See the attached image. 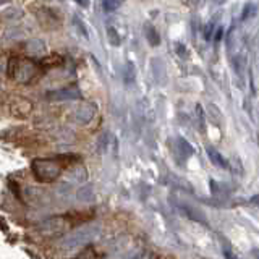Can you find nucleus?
Returning <instances> with one entry per match:
<instances>
[{
    "label": "nucleus",
    "instance_id": "10",
    "mask_svg": "<svg viewBox=\"0 0 259 259\" xmlns=\"http://www.w3.org/2000/svg\"><path fill=\"white\" fill-rule=\"evenodd\" d=\"M182 207H183V212H185V214H188V217H190V219H193L194 222L207 224L204 214H202L201 210H198L196 207H191V206H188V204H182Z\"/></svg>",
    "mask_w": 259,
    "mask_h": 259
},
{
    "label": "nucleus",
    "instance_id": "22",
    "mask_svg": "<svg viewBox=\"0 0 259 259\" xmlns=\"http://www.w3.org/2000/svg\"><path fill=\"white\" fill-rule=\"evenodd\" d=\"M215 2H217V4H224V2H225V0H215Z\"/></svg>",
    "mask_w": 259,
    "mask_h": 259
},
{
    "label": "nucleus",
    "instance_id": "2",
    "mask_svg": "<svg viewBox=\"0 0 259 259\" xmlns=\"http://www.w3.org/2000/svg\"><path fill=\"white\" fill-rule=\"evenodd\" d=\"M67 162H68V159H65V157L36 159V160H32L31 168H32V174H34V177L39 182L47 183V182H54L59 178L63 167L67 165Z\"/></svg>",
    "mask_w": 259,
    "mask_h": 259
},
{
    "label": "nucleus",
    "instance_id": "4",
    "mask_svg": "<svg viewBox=\"0 0 259 259\" xmlns=\"http://www.w3.org/2000/svg\"><path fill=\"white\" fill-rule=\"evenodd\" d=\"M39 233L42 237H62V235H67L70 230V222L65 217L55 215L52 219H46L44 222H40L37 227Z\"/></svg>",
    "mask_w": 259,
    "mask_h": 259
},
{
    "label": "nucleus",
    "instance_id": "16",
    "mask_svg": "<svg viewBox=\"0 0 259 259\" xmlns=\"http://www.w3.org/2000/svg\"><path fill=\"white\" fill-rule=\"evenodd\" d=\"M256 13V7L253 5V4H248L246 7H245V10H243V20H248V18H251Z\"/></svg>",
    "mask_w": 259,
    "mask_h": 259
},
{
    "label": "nucleus",
    "instance_id": "11",
    "mask_svg": "<svg viewBox=\"0 0 259 259\" xmlns=\"http://www.w3.org/2000/svg\"><path fill=\"white\" fill-rule=\"evenodd\" d=\"M144 36H146V39H148V42L151 46H159L160 36H159V32L156 31V28H152L151 24H146V26H144Z\"/></svg>",
    "mask_w": 259,
    "mask_h": 259
},
{
    "label": "nucleus",
    "instance_id": "12",
    "mask_svg": "<svg viewBox=\"0 0 259 259\" xmlns=\"http://www.w3.org/2000/svg\"><path fill=\"white\" fill-rule=\"evenodd\" d=\"M125 0H102V7H104V10L110 13V12H115L118 10V8L123 5Z\"/></svg>",
    "mask_w": 259,
    "mask_h": 259
},
{
    "label": "nucleus",
    "instance_id": "13",
    "mask_svg": "<svg viewBox=\"0 0 259 259\" xmlns=\"http://www.w3.org/2000/svg\"><path fill=\"white\" fill-rule=\"evenodd\" d=\"M62 62H63V59L57 54H52V55L44 57L42 59V65H46V67H59V65H62Z\"/></svg>",
    "mask_w": 259,
    "mask_h": 259
},
{
    "label": "nucleus",
    "instance_id": "14",
    "mask_svg": "<svg viewBox=\"0 0 259 259\" xmlns=\"http://www.w3.org/2000/svg\"><path fill=\"white\" fill-rule=\"evenodd\" d=\"M26 49H28L29 54H39V52H44L46 51V46L40 42V40L34 39V40H31V42L26 46Z\"/></svg>",
    "mask_w": 259,
    "mask_h": 259
},
{
    "label": "nucleus",
    "instance_id": "8",
    "mask_svg": "<svg viewBox=\"0 0 259 259\" xmlns=\"http://www.w3.org/2000/svg\"><path fill=\"white\" fill-rule=\"evenodd\" d=\"M96 115V105L94 104H83L79 105L75 117L78 123H88L89 120H93V117Z\"/></svg>",
    "mask_w": 259,
    "mask_h": 259
},
{
    "label": "nucleus",
    "instance_id": "9",
    "mask_svg": "<svg viewBox=\"0 0 259 259\" xmlns=\"http://www.w3.org/2000/svg\"><path fill=\"white\" fill-rule=\"evenodd\" d=\"M207 151V156L210 159V162L215 165V167H221V168H229V164H227V160L224 159V156L219 151H215L212 146H207L206 148Z\"/></svg>",
    "mask_w": 259,
    "mask_h": 259
},
{
    "label": "nucleus",
    "instance_id": "1",
    "mask_svg": "<svg viewBox=\"0 0 259 259\" xmlns=\"http://www.w3.org/2000/svg\"><path fill=\"white\" fill-rule=\"evenodd\" d=\"M101 235V225L99 224H86L79 229L73 230L67 235H63V238L60 240V249L70 251L76 248H83L89 245L91 241H94Z\"/></svg>",
    "mask_w": 259,
    "mask_h": 259
},
{
    "label": "nucleus",
    "instance_id": "21",
    "mask_svg": "<svg viewBox=\"0 0 259 259\" xmlns=\"http://www.w3.org/2000/svg\"><path fill=\"white\" fill-rule=\"evenodd\" d=\"M76 2H78V5H81V7H88L89 0H76Z\"/></svg>",
    "mask_w": 259,
    "mask_h": 259
},
{
    "label": "nucleus",
    "instance_id": "17",
    "mask_svg": "<svg viewBox=\"0 0 259 259\" xmlns=\"http://www.w3.org/2000/svg\"><path fill=\"white\" fill-rule=\"evenodd\" d=\"M233 63H235V68H237V71H238V73H241V68L246 65V59H245V57H243V55H238V57H235Z\"/></svg>",
    "mask_w": 259,
    "mask_h": 259
},
{
    "label": "nucleus",
    "instance_id": "15",
    "mask_svg": "<svg viewBox=\"0 0 259 259\" xmlns=\"http://www.w3.org/2000/svg\"><path fill=\"white\" fill-rule=\"evenodd\" d=\"M107 37H109V40H110V44L112 46H118L120 44V36H118V32L113 29L112 26H109L107 28Z\"/></svg>",
    "mask_w": 259,
    "mask_h": 259
},
{
    "label": "nucleus",
    "instance_id": "3",
    "mask_svg": "<svg viewBox=\"0 0 259 259\" xmlns=\"http://www.w3.org/2000/svg\"><path fill=\"white\" fill-rule=\"evenodd\" d=\"M8 75L18 81V83H31V81L39 75V67L31 60L13 59L10 62Z\"/></svg>",
    "mask_w": 259,
    "mask_h": 259
},
{
    "label": "nucleus",
    "instance_id": "6",
    "mask_svg": "<svg viewBox=\"0 0 259 259\" xmlns=\"http://www.w3.org/2000/svg\"><path fill=\"white\" fill-rule=\"evenodd\" d=\"M10 110L15 117H18V118H23V117H26L31 113L32 110V104L26 99H21V97H16V99L12 101L10 104Z\"/></svg>",
    "mask_w": 259,
    "mask_h": 259
},
{
    "label": "nucleus",
    "instance_id": "20",
    "mask_svg": "<svg viewBox=\"0 0 259 259\" xmlns=\"http://www.w3.org/2000/svg\"><path fill=\"white\" fill-rule=\"evenodd\" d=\"M78 256H79V257H86V256H93V257H94V256H97V254L91 249V251H88V253H81V254H78Z\"/></svg>",
    "mask_w": 259,
    "mask_h": 259
},
{
    "label": "nucleus",
    "instance_id": "5",
    "mask_svg": "<svg viewBox=\"0 0 259 259\" xmlns=\"http://www.w3.org/2000/svg\"><path fill=\"white\" fill-rule=\"evenodd\" d=\"M47 97L51 101H73V99H79L81 94H79V89L78 88L68 86V88L59 89V91H52Z\"/></svg>",
    "mask_w": 259,
    "mask_h": 259
},
{
    "label": "nucleus",
    "instance_id": "18",
    "mask_svg": "<svg viewBox=\"0 0 259 259\" xmlns=\"http://www.w3.org/2000/svg\"><path fill=\"white\" fill-rule=\"evenodd\" d=\"M214 29H217V28H215V20H212V21H210V23L207 24V26H206V39H207V40L212 39V32H214Z\"/></svg>",
    "mask_w": 259,
    "mask_h": 259
},
{
    "label": "nucleus",
    "instance_id": "7",
    "mask_svg": "<svg viewBox=\"0 0 259 259\" xmlns=\"http://www.w3.org/2000/svg\"><path fill=\"white\" fill-rule=\"evenodd\" d=\"M24 194H26V199H28L29 204L39 206V204H46V202L49 201V198H47L49 193L40 190V188H28Z\"/></svg>",
    "mask_w": 259,
    "mask_h": 259
},
{
    "label": "nucleus",
    "instance_id": "19",
    "mask_svg": "<svg viewBox=\"0 0 259 259\" xmlns=\"http://www.w3.org/2000/svg\"><path fill=\"white\" fill-rule=\"evenodd\" d=\"M222 34H224V29H222V26H217V34H215V42H219V40H221V37H222Z\"/></svg>",
    "mask_w": 259,
    "mask_h": 259
}]
</instances>
